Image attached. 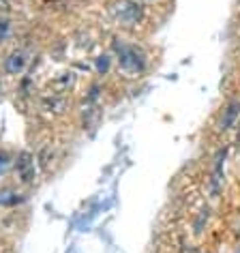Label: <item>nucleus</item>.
Instances as JSON below:
<instances>
[{
	"label": "nucleus",
	"mask_w": 240,
	"mask_h": 253,
	"mask_svg": "<svg viewBox=\"0 0 240 253\" xmlns=\"http://www.w3.org/2000/svg\"><path fill=\"white\" fill-rule=\"evenodd\" d=\"M112 52H114V58H116L118 69L124 75H129V78H140V75L146 73L148 58L140 45L116 37V39L112 41Z\"/></svg>",
	"instance_id": "f257e3e1"
},
{
	"label": "nucleus",
	"mask_w": 240,
	"mask_h": 253,
	"mask_svg": "<svg viewBox=\"0 0 240 253\" xmlns=\"http://www.w3.org/2000/svg\"><path fill=\"white\" fill-rule=\"evenodd\" d=\"M110 13L114 17V22L124 28H133L144 22V9L137 0H114Z\"/></svg>",
	"instance_id": "f03ea898"
},
{
	"label": "nucleus",
	"mask_w": 240,
	"mask_h": 253,
	"mask_svg": "<svg viewBox=\"0 0 240 253\" xmlns=\"http://www.w3.org/2000/svg\"><path fill=\"white\" fill-rule=\"evenodd\" d=\"M37 159L30 150H20L15 157V174H17V180L20 185L28 187L37 180Z\"/></svg>",
	"instance_id": "7ed1b4c3"
},
{
	"label": "nucleus",
	"mask_w": 240,
	"mask_h": 253,
	"mask_svg": "<svg viewBox=\"0 0 240 253\" xmlns=\"http://www.w3.org/2000/svg\"><path fill=\"white\" fill-rule=\"evenodd\" d=\"M69 97H58V94H47L43 92L39 99H37V110L39 114H43L45 118H58L62 114H67L69 110Z\"/></svg>",
	"instance_id": "20e7f679"
},
{
	"label": "nucleus",
	"mask_w": 240,
	"mask_h": 253,
	"mask_svg": "<svg viewBox=\"0 0 240 253\" xmlns=\"http://www.w3.org/2000/svg\"><path fill=\"white\" fill-rule=\"evenodd\" d=\"M75 84H78V73L71 71V69H67V71H60V73H56L54 78L47 80L45 92L58 94V97H69V92L75 88Z\"/></svg>",
	"instance_id": "39448f33"
},
{
	"label": "nucleus",
	"mask_w": 240,
	"mask_h": 253,
	"mask_svg": "<svg viewBox=\"0 0 240 253\" xmlns=\"http://www.w3.org/2000/svg\"><path fill=\"white\" fill-rule=\"evenodd\" d=\"M30 65V52L26 47H13L2 58V71L4 75H22Z\"/></svg>",
	"instance_id": "423d86ee"
},
{
	"label": "nucleus",
	"mask_w": 240,
	"mask_h": 253,
	"mask_svg": "<svg viewBox=\"0 0 240 253\" xmlns=\"http://www.w3.org/2000/svg\"><path fill=\"white\" fill-rule=\"evenodd\" d=\"M238 118H240V101H230V103L225 105V110L223 114H221V120H219V129L221 131H227V129H232L234 125L238 123Z\"/></svg>",
	"instance_id": "0eeeda50"
},
{
	"label": "nucleus",
	"mask_w": 240,
	"mask_h": 253,
	"mask_svg": "<svg viewBox=\"0 0 240 253\" xmlns=\"http://www.w3.org/2000/svg\"><path fill=\"white\" fill-rule=\"evenodd\" d=\"M26 200L22 193H17L15 189L11 187H4L0 189V208H15L17 204H22V202Z\"/></svg>",
	"instance_id": "6e6552de"
},
{
	"label": "nucleus",
	"mask_w": 240,
	"mask_h": 253,
	"mask_svg": "<svg viewBox=\"0 0 240 253\" xmlns=\"http://www.w3.org/2000/svg\"><path fill=\"white\" fill-rule=\"evenodd\" d=\"M223 161H225V150H221L214 159V172H212V178H210V191H212V198H217L219 191H221V169H223Z\"/></svg>",
	"instance_id": "1a4fd4ad"
},
{
	"label": "nucleus",
	"mask_w": 240,
	"mask_h": 253,
	"mask_svg": "<svg viewBox=\"0 0 240 253\" xmlns=\"http://www.w3.org/2000/svg\"><path fill=\"white\" fill-rule=\"evenodd\" d=\"M35 159H37V166H39L41 172H49V166L54 163V146H52V144L41 146L39 150H37Z\"/></svg>",
	"instance_id": "9d476101"
},
{
	"label": "nucleus",
	"mask_w": 240,
	"mask_h": 253,
	"mask_svg": "<svg viewBox=\"0 0 240 253\" xmlns=\"http://www.w3.org/2000/svg\"><path fill=\"white\" fill-rule=\"evenodd\" d=\"M13 37V20L11 15H0V45H4Z\"/></svg>",
	"instance_id": "9b49d317"
},
{
	"label": "nucleus",
	"mask_w": 240,
	"mask_h": 253,
	"mask_svg": "<svg viewBox=\"0 0 240 253\" xmlns=\"http://www.w3.org/2000/svg\"><path fill=\"white\" fill-rule=\"evenodd\" d=\"M33 92H35L33 75H24V78L17 82V97H20V99H28Z\"/></svg>",
	"instance_id": "f8f14e48"
},
{
	"label": "nucleus",
	"mask_w": 240,
	"mask_h": 253,
	"mask_svg": "<svg viewBox=\"0 0 240 253\" xmlns=\"http://www.w3.org/2000/svg\"><path fill=\"white\" fill-rule=\"evenodd\" d=\"M94 69H97L99 75H107L112 69V56L110 54H101L94 58Z\"/></svg>",
	"instance_id": "ddd939ff"
},
{
	"label": "nucleus",
	"mask_w": 240,
	"mask_h": 253,
	"mask_svg": "<svg viewBox=\"0 0 240 253\" xmlns=\"http://www.w3.org/2000/svg\"><path fill=\"white\" fill-rule=\"evenodd\" d=\"M9 163H11V155L7 153V150H0V174L9 168Z\"/></svg>",
	"instance_id": "4468645a"
},
{
	"label": "nucleus",
	"mask_w": 240,
	"mask_h": 253,
	"mask_svg": "<svg viewBox=\"0 0 240 253\" xmlns=\"http://www.w3.org/2000/svg\"><path fill=\"white\" fill-rule=\"evenodd\" d=\"M0 15H13V4H11V0H0Z\"/></svg>",
	"instance_id": "2eb2a0df"
},
{
	"label": "nucleus",
	"mask_w": 240,
	"mask_h": 253,
	"mask_svg": "<svg viewBox=\"0 0 240 253\" xmlns=\"http://www.w3.org/2000/svg\"><path fill=\"white\" fill-rule=\"evenodd\" d=\"M2 90H4V86H2V82H0V101H2V97H4Z\"/></svg>",
	"instance_id": "dca6fc26"
},
{
	"label": "nucleus",
	"mask_w": 240,
	"mask_h": 253,
	"mask_svg": "<svg viewBox=\"0 0 240 253\" xmlns=\"http://www.w3.org/2000/svg\"><path fill=\"white\" fill-rule=\"evenodd\" d=\"M238 144H240V133H238Z\"/></svg>",
	"instance_id": "f3484780"
}]
</instances>
